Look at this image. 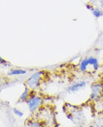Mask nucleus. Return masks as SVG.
<instances>
[{"mask_svg": "<svg viewBox=\"0 0 103 127\" xmlns=\"http://www.w3.org/2000/svg\"><path fill=\"white\" fill-rule=\"evenodd\" d=\"M99 61L96 58L93 57H85L79 63V69L82 72L93 73L99 68Z\"/></svg>", "mask_w": 103, "mask_h": 127, "instance_id": "nucleus-1", "label": "nucleus"}, {"mask_svg": "<svg viewBox=\"0 0 103 127\" xmlns=\"http://www.w3.org/2000/svg\"><path fill=\"white\" fill-rule=\"evenodd\" d=\"M44 77V71H38L33 75L26 81V84L27 86L31 89V90H34L40 87L41 84V81L43 80V78Z\"/></svg>", "mask_w": 103, "mask_h": 127, "instance_id": "nucleus-2", "label": "nucleus"}, {"mask_svg": "<svg viewBox=\"0 0 103 127\" xmlns=\"http://www.w3.org/2000/svg\"><path fill=\"white\" fill-rule=\"evenodd\" d=\"M103 98V83L95 82L91 85L90 100L99 101Z\"/></svg>", "mask_w": 103, "mask_h": 127, "instance_id": "nucleus-3", "label": "nucleus"}, {"mask_svg": "<svg viewBox=\"0 0 103 127\" xmlns=\"http://www.w3.org/2000/svg\"><path fill=\"white\" fill-rule=\"evenodd\" d=\"M27 103L30 111L36 112L42 107V105L43 103V99L40 96L36 95L35 94H32V96L28 99Z\"/></svg>", "mask_w": 103, "mask_h": 127, "instance_id": "nucleus-4", "label": "nucleus"}, {"mask_svg": "<svg viewBox=\"0 0 103 127\" xmlns=\"http://www.w3.org/2000/svg\"><path fill=\"white\" fill-rule=\"evenodd\" d=\"M86 86V82L85 81H78V82H75L73 84H72L71 86L69 87V88L67 89V90L70 93H75L77 92L80 90H82V88H84Z\"/></svg>", "mask_w": 103, "mask_h": 127, "instance_id": "nucleus-5", "label": "nucleus"}, {"mask_svg": "<svg viewBox=\"0 0 103 127\" xmlns=\"http://www.w3.org/2000/svg\"><path fill=\"white\" fill-rule=\"evenodd\" d=\"M33 91V90H31L29 87L25 88V91L23 92V93H22V95L19 97V100L22 101H27L28 99L32 96V92Z\"/></svg>", "mask_w": 103, "mask_h": 127, "instance_id": "nucleus-6", "label": "nucleus"}, {"mask_svg": "<svg viewBox=\"0 0 103 127\" xmlns=\"http://www.w3.org/2000/svg\"><path fill=\"white\" fill-rule=\"evenodd\" d=\"M26 71L22 70V69H11L8 74L10 75H19V74H25Z\"/></svg>", "mask_w": 103, "mask_h": 127, "instance_id": "nucleus-7", "label": "nucleus"}, {"mask_svg": "<svg viewBox=\"0 0 103 127\" xmlns=\"http://www.w3.org/2000/svg\"><path fill=\"white\" fill-rule=\"evenodd\" d=\"M14 113H15L17 115H18L19 117H22V116L23 115V113H22L20 111H19V110H17V109H16V108H14Z\"/></svg>", "mask_w": 103, "mask_h": 127, "instance_id": "nucleus-8", "label": "nucleus"}, {"mask_svg": "<svg viewBox=\"0 0 103 127\" xmlns=\"http://www.w3.org/2000/svg\"></svg>", "mask_w": 103, "mask_h": 127, "instance_id": "nucleus-9", "label": "nucleus"}]
</instances>
